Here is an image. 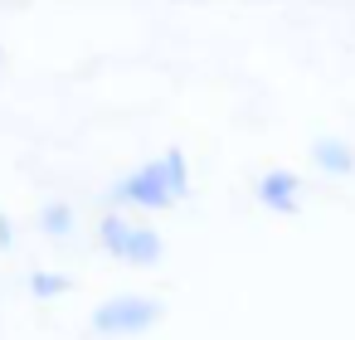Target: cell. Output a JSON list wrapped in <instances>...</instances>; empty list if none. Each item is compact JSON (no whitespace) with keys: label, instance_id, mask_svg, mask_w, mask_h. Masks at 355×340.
Listing matches in <instances>:
<instances>
[{"label":"cell","instance_id":"cell-2","mask_svg":"<svg viewBox=\"0 0 355 340\" xmlns=\"http://www.w3.org/2000/svg\"><path fill=\"white\" fill-rule=\"evenodd\" d=\"M107 204H112V209H122V204H132V209H171V204H175V195H171L166 165H161V161H151V165H141V170L122 175V180L107 190Z\"/></svg>","mask_w":355,"mask_h":340},{"label":"cell","instance_id":"cell-1","mask_svg":"<svg viewBox=\"0 0 355 340\" xmlns=\"http://www.w3.org/2000/svg\"><path fill=\"white\" fill-rule=\"evenodd\" d=\"M166 316V306L156 296H112L93 311V330L98 335H141Z\"/></svg>","mask_w":355,"mask_h":340},{"label":"cell","instance_id":"cell-7","mask_svg":"<svg viewBox=\"0 0 355 340\" xmlns=\"http://www.w3.org/2000/svg\"><path fill=\"white\" fill-rule=\"evenodd\" d=\"M161 165H166V180H171V195L185 199V195H190V165H185V151L171 146V151L161 156Z\"/></svg>","mask_w":355,"mask_h":340},{"label":"cell","instance_id":"cell-4","mask_svg":"<svg viewBox=\"0 0 355 340\" xmlns=\"http://www.w3.org/2000/svg\"><path fill=\"white\" fill-rule=\"evenodd\" d=\"M311 161H316V170H326V175H355V151H350L340 136H316V141H311Z\"/></svg>","mask_w":355,"mask_h":340},{"label":"cell","instance_id":"cell-8","mask_svg":"<svg viewBox=\"0 0 355 340\" xmlns=\"http://www.w3.org/2000/svg\"><path fill=\"white\" fill-rule=\"evenodd\" d=\"M40 229H44V233H54V238H64V233L73 229V209H69L64 199L44 204V209H40Z\"/></svg>","mask_w":355,"mask_h":340},{"label":"cell","instance_id":"cell-6","mask_svg":"<svg viewBox=\"0 0 355 340\" xmlns=\"http://www.w3.org/2000/svg\"><path fill=\"white\" fill-rule=\"evenodd\" d=\"M98 238H103V248H107L112 258H122V248H127V238H132V219H122V214H103Z\"/></svg>","mask_w":355,"mask_h":340},{"label":"cell","instance_id":"cell-10","mask_svg":"<svg viewBox=\"0 0 355 340\" xmlns=\"http://www.w3.org/2000/svg\"><path fill=\"white\" fill-rule=\"evenodd\" d=\"M15 233H10V214H0V248H10Z\"/></svg>","mask_w":355,"mask_h":340},{"label":"cell","instance_id":"cell-3","mask_svg":"<svg viewBox=\"0 0 355 340\" xmlns=\"http://www.w3.org/2000/svg\"><path fill=\"white\" fill-rule=\"evenodd\" d=\"M297 190H302L297 170L277 165V170H268V175L258 180V204L272 209V214H297Z\"/></svg>","mask_w":355,"mask_h":340},{"label":"cell","instance_id":"cell-9","mask_svg":"<svg viewBox=\"0 0 355 340\" xmlns=\"http://www.w3.org/2000/svg\"><path fill=\"white\" fill-rule=\"evenodd\" d=\"M69 287H73V282L59 277V272H35V277H30V292H35V296H64Z\"/></svg>","mask_w":355,"mask_h":340},{"label":"cell","instance_id":"cell-5","mask_svg":"<svg viewBox=\"0 0 355 340\" xmlns=\"http://www.w3.org/2000/svg\"><path fill=\"white\" fill-rule=\"evenodd\" d=\"M161 253H166L161 233L132 224V238H127V248H122V262H132V267H151V262H161Z\"/></svg>","mask_w":355,"mask_h":340}]
</instances>
